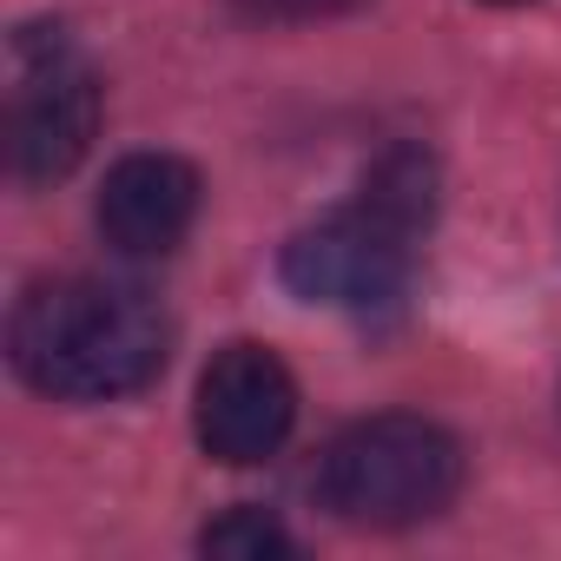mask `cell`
Returning <instances> with one entry per match:
<instances>
[{
    "label": "cell",
    "instance_id": "cell-5",
    "mask_svg": "<svg viewBox=\"0 0 561 561\" xmlns=\"http://www.w3.org/2000/svg\"><path fill=\"white\" fill-rule=\"evenodd\" d=\"M291 423H298V377L271 344L238 337L205 364L198 397H192V430L211 462H225V469L271 462L285 449Z\"/></svg>",
    "mask_w": 561,
    "mask_h": 561
},
{
    "label": "cell",
    "instance_id": "cell-9",
    "mask_svg": "<svg viewBox=\"0 0 561 561\" xmlns=\"http://www.w3.org/2000/svg\"><path fill=\"white\" fill-rule=\"evenodd\" d=\"M482 8H528V0H482Z\"/></svg>",
    "mask_w": 561,
    "mask_h": 561
},
{
    "label": "cell",
    "instance_id": "cell-2",
    "mask_svg": "<svg viewBox=\"0 0 561 561\" xmlns=\"http://www.w3.org/2000/svg\"><path fill=\"white\" fill-rule=\"evenodd\" d=\"M311 489H318V508H331L351 528H416L456 502L462 443L430 416L383 410L324 443Z\"/></svg>",
    "mask_w": 561,
    "mask_h": 561
},
{
    "label": "cell",
    "instance_id": "cell-8",
    "mask_svg": "<svg viewBox=\"0 0 561 561\" xmlns=\"http://www.w3.org/2000/svg\"><path fill=\"white\" fill-rule=\"evenodd\" d=\"M251 21H324V14H351L364 0H231Z\"/></svg>",
    "mask_w": 561,
    "mask_h": 561
},
{
    "label": "cell",
    "instance_id": "cell-6",
    "mask_svg": "<svg viewBox=\"0 0 561 561\" xmlns=\"http://www.w3.org/2000/svg\"><path fill=\"white\" fill-rule=\"evenodd\" d=\"M198 172L179 152H126L100 185V238L119 257H172L198 218Z\"/></svg>",
    "mask_w": 561,
    "mask_h": 561
},
{
    "label": "cell",
    "instance_id": "cell-1",
    "mask_svg": "<svg viewBox=\"0 0 561 561\" xmlns=\"http://www.w3.org/2000/svg\"><path fill=\"white\" fill-rule=\"evenodd\" d=\"M172 324L119 277H41L8 318L14 377L54 403H113L165 370Z\"/></svg>",
    "mask_w": 561,
    "mask_h": 561
},
{
    "label": "cell",
    "instance_id": "cell-7",
    "mask_svg": "<svg viewBox=\"0 0 561 561\" xmlns=\"http://www.w3.org/2000/svg\"><path fill=\"white\" fill-rule=\"evenodd\" d=\"M198 554H218V561H285V554H298V541H291V528L277 522L271 508L238 502V508H225L218 522L198 528Z\"/></svg>",
    "mask_w": 561,
    "mask_h": 561
},
{
    "label": "cell",
    "instance_id": "cell-4",
    "mask_svg": "<svg viewBox=\"0 0 561 561\" xmlns=\"http://www.w3.org/2000/svg\"><path fill=\"white\" fill-rule=\"evenodd\" d=\"M100 133V80L60 27L14 34L8 93V172L21 185H60Z\"/></svg>",
    "mask_w": 561,
    "mask_h": 561
},
{
    "label": "cell",
    "instance_id": "cell-3",
    "mask_svg": "<svg viewBox=\"0 0 561 561\" xmlns=\"http://www.w3.org/2000/svg\"><path fill=\"white\" fill-rule=\"evenodd\" d=\"M416 244L423 231L383 218L377 205H344L318 225H305L285 251H277V285L298 305L351 311V318H383L410 298L416 277Z\"/></svg>",
    "mask_w": 561,
    "mask_h": 561
}]
</instances>
